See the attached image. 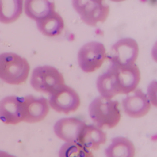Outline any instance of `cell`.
Here are the masks:
<instances>
[{
	"mask_svg": "<svg viewBox=\"0 0 157 157\" xmlns=\"http://www.w3.org/2000/svg\"><path fill=\"white\" fill-rule=\"evenodd\" d=\"M125 113L132 118H140L146 115L151 108V104L147 95L138 89L132 95H128L122 101Z\"/></svg>",
	"mask_w": 157,
	"mask_h": 157,
	"instance_id": "30bf717a",
	"label": "cell"
},
{
	"mask_svg": "<svg viewBox=\"0 0 157 157\" xmlns=\"http://www.w3.org/2000/svg\"><path fill=\"white\" fill-rule=\"evenodd\" d=\"M0 157H16L14 155L10 154L6 151L0 150Z\"/></svg>",
	"mask_w": 157,
	"mask_h": 157,
	"instance_id": "d6986e66",
	"label": "cell"
},
{
	"mask_svg": "<svg viewBox=\"0 0 157 157\" xmlns=\"http://www.w3.org/2000/svg\"><path fill=\"white\" fill-rule=\"evenodd\" d=\"M140 80V71L135 64L122 67L111 64L106 72L98 77L96 86L102 97L111 99L118 94L132 92Z\"/></svg>",
	"mask_w": 157,
	"mask_h": 157,
	"instance_id": "6da1fadb",
	"label": "cell"
},
{
	"mask_svg": "<svg viewBox=\"0 0 157 157\" xmlns=\"http://www.w3.org/2000/svg\"><path fill=\"white\" fill-rule=\"evenodd\" d=\"M135 152L133 143L124 137L113 139L111 144L105 150L106 157H134Z\"/></svg>",
	"mask_w": 157,
	"mask_h": 157,
	"instance_id": "9a60e30c",
	"label": "cell"
},
{
	"mask_svg": "<svg viewBox=\"0 0 157 157\" xmlns=\"http://www.w3.org/2000/svg\"><path fill=\"white\" fill-rule=\"evenodd\" d=\"M138 54L137 42L132 38H124L117 41L112 47L108 58L112 65L128 67L135 64Z\"/></svg>",
	"mask_w": 157,
	"mask_h": 157,
	"instance_id": "52a82bcc",
	"label": "cell"
},
{
	"mask_svg": "<svg viewBox=\"0 0 157 157\" xmlns=\"http://www.w3.org/2000/svg\"><path fill=\"white\" fill-rule=\"evenodd\" d=\"M72 4L82 21L91 26L105 21L110 12L109 5L102 1L75 0Z\"/></svg>",
	"mask_w": 157,
	"mask_h": 157,
	"instance_id": "5b68a950",
	"label": "cell"
},
{
	"mask_svg": "<svg viewBox=\"0 0 157 157\" xmlns=\"http://www.w3.org/2000/svg\"><path fill=\"white\" fill-rule=\"evenodd\" d=\"M30 67L24 58L12 53L0 54V79L11 85L25 83L29 76Z\"/></svg>",
	"mask_w": 157,
	"mask_h": 157,
	"instance_id": "7a4b0ae2",
	"label": "cell"
},
{
	"mask_svg": "<svg viewBox=\"0 0 157 157\" xmlns=\"http://www.w3.org/2000/svg\"><path fill=\"white\" fill-rule=\"evenodd\" d=\"M106 134L94 125L85 124L80 132L77 143L88 149L96 150L106 142Z\"/></svg>",
	"mask_w": 157,
	"mask_h": 157,
	"instance_id": "4fadbf2b",
	"label": "cell"
},
{
	"mask_svg": "<svg viewBox=\"0 0 157 157\" xmlns=\"http://www.w3.org/2000/svg\"><path fill=\"white\" fill-rule=\"evenodd\" d=\"M119 103L102 96L93 100L89 106V113L99 128H112L116 126L121 118Z\"/></svg>",
	"mask_w": 157,
	"mask_h": 157,
	"instance_id": "3957f363",
	"label": "cell"
},
{
	"mask_svg": "<svg viewBox=\"0 0 157 157\" xmlns=\"http://www.w3.org/2000/svg\"><path fill=\"white\" fill-rule=\"evenodd\" d=\"M22 98L9 96L0 101V120L6 124L16 125L22 122Z\"/></svg>",
	"mask_w": 157,
	"mask_h": 157,
	"instance_id": "8fae6325",
	"label": "cell"
},
{
	"mask_svg": "<svg viewBox=\"0 0 157 157\" xmlns=\"http://www.w3.org/2000/svg\"><path fill=\"white\" fill-rule=\"evenodd\" d=\"M106 58L104 45L97 42L87 43L80 49L78 62L84 72L90 73L100 68Z\"/></svg>",
	"mask_w": 157,
	"mask_h": 157,
	"instance_id": "8992f818",
	"label": "cell"
},
{
	"mask_svg": "<svg viewBox=\"0 0 157 157\" xmlns=\"http://www.w3.org/2000/svg\"><path fill=\"white\" fill-rule=\"evenodd\" d=\"M21 110L23 122L33 124L45 119L49 108L46 98L28 95L22 97Z\"/></svg>",
	"mask_w": 157,
	"mask_h": 157,
	"instance_id": "9c48e42d",
	"label": "cell"
},
{
	"mask_svg": "<svg viewBox=\"0 0 157 157\" xmlns=\"http://www.w3.org/2000/svg\"><path fill=\"white\" fill-rule=\"evenodd\" d=\"M55 11L54 2L46 0H28L25 3V14L36 21H40Z\"/></svg>",
	"mask_w": 157,
	"mask_h": 157,
	"instance_id": "5bb4252c",
	"label": "cell"
},
{
	"mask_svg": "<svg viewBox=\"0 0 157 157\" xmlns=\"http://www.w3.org/2000/svg\"><path fill=\"white\" fill-rule=\"evenodd\" d=\"M49 103L56 112L68 114L78 110L80 99L73 89L64 84L50 94Z\"/></svg>",
	"mask_w": 157,
	"mask_h": 157,
	"instance_id": "ba28073f",
	"label": "cell"
},
{
	"mask_svg": "<svg viewBox=\"0 0 157 157\" xmlns=\"http://www.w3.org/2000/svg\"><path fill=\"white\" fill-rule=\"evenodd\" d=\"M30 82L35 90L50 94L64 85L65 80L63 75L56 68L44 66L33 70Z\"/></svg>",
	"mask_w": 157,
	"mask_h": 157,
	"instance_id": "277c9868",
	"label": "cell"
},
{
	"mask_svg": "<svg viewBox=\"0 0 157 157\" xmlns=\"http://www.w3.org/2000/svg\"><path fill=\"white\" fill-rule=\"evenodd\" d=\"M59 157H94L90 150L77 142H67L63 144L59 152Z\"/></svg>",
	"mask_w": 157,
	"mask_h": 157,
	"instance_id": "ac0fdd59",
	"label": "cell"
},
{
	"mask_svg": "<svg viewBox=\"0 0 157 157\" xmlns=\"http://www.w3.org/2000/svg\"><path fill=\"white\" fill-rule=\"evenodd\" d=\"M38 30L46 36L54 37L60 34L64 28V22L56 11L36 22Z\"/></svg>",
	"mask_w": 157,
	"mask_h": 157,
	"instance_id": "2e32d148",
	"label": "cell"
},
{
	"mask_svg": "<svg viewBox=\"0 0 157 157\" xmlns=\"http://www.w3.org/2000/svg\"><path fill=\"white\" fill-rule=\"evenodd\" d=\"M21 0H0V22L12 23L17 21L22 13Z\"/></svg>",
	"mask_w": 157,
	"mask_h": 157,
	"instance_id": "e0dca14e",
	"label": "cell"
},
{
	"mask_svg": "<svg viewBox=\"0 0 157 157\" xmlns=\"http://www.w3.org/2000/svg\"><path fill=\"white\" fill-rule=\"evenodd\" d=\"M85 124L82 120L76 117L62 118L55 124L54 132L64 141L77 142L80 132Z\"/></svg>",
	"mask_w": 157,
	"mask_h": 157,
	"instance_id": "7c38bea8",
	"label": "cell"
}]
</instances>
